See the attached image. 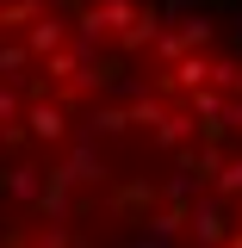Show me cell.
I'll list each match as a JSON object with an SVG mask.
<instances>
[{
	"label": "cell",
	"mask_w": 242,
	"mask_h": 248,
	"mask_svg": "<svg viewBox=\"0 0 242 248\" xmlns=\"http://www.w3.org/2000/svg\"><path fill=\"white\" fill-rule=\"evenodd\" d=\"M19 44H25L31 62L56 56V50H68V19H62V13H37V19H31V31L19 37Z\"/></svg>",
	"instance_id": "7"
},
{
	"label": "cell",
	"mask_w": 242,
	"mask_h": 248,
	"mask_svg": "<svg viewBox=\"0 0 242 248\" xmlns=\"http://www.w3.org/2000/svg\"><path fill=\"white\" fill-rule=\"evenodd\" d=\"M211 199L217 205L242 199V155H224V168H217V180H211Z\"/></svg>",
	"instance_id": "14"
},
{
	"label": "cell",
	"mask_w": 242,
	"mask_h": 248,
	"mask_svg": "<svg viewBox=\"0 0 242 248\" xmlns=\"http://www.w3.org/2000/svg\"><path fill=\"white\" fill-rule=\"evenodd\" d=\"M13 6H25V13H56V0H13Z\"/></svg>",
	"instance_id": "22"
},
{
	"label": "cell",
	"mask_w": 242,
	"mask_h": 248,
	"mask_svg": "<svg viewBox=\"0 0 242 248\" xmlns=\"http://www.w3.org/2000/svg\"><path fill=\"white\" fill-rule=\"evenodd\" d=\"M224 248H242V230H230V242H224Z\"/></svg>",
	"instance_id": "25"
},
{
	"label": "cell",
	"mask_w": 242,
	"mask_h": 248,
	"mask_svg": "<svg viewBox=\"0 0 242 248\" xmlns=\"http://www.w3.org/2000/svg\"><path fill=\"white\" fill-rule=\"evenodd\" d=\"M31 19L37 13H25V6H13V0H0V37H25Z\"/></svg>",
	"instance_id": "17"
},
{
	"label": "cell",
	"mask_w": 242,
	"mask_h": 248,
	"mask_svg": "<svg viewBox=\"0 0 242 248\" xmlns=\"http://www.w3.org/2000/svg\"><path fill=\"white\" fill-rule=\"evenodd\" d=\"M230 93H236V99H242V62H236V75H230Z\"/></svg>",
	"instance_id": "24"
},
{
	"label": "cell",
	"mask_w": 242,
	"mask_h": 248,
	"mask_svg": "<svg viewBox=\"0 0 242 248\" xmlns=\"http://www.w3.org/2000/svg\"><path fill=\"white\" fill-rule=\"evenodd\" d=\"M186 118H224L230 112V93H217V87H199V93H186Z\"/></svg>",
	"instance_id": "16"
},
{
	"label": "cell",
	"mask_w": 242,
	"mask_h": 248,
	"mask_svg": "<svg viewBox=\"0 0 242 248\" xmlns=\"http://www.w3.org/2000/svg\"><path fill=\"white\" fill-rule=\"evenodd\" d=\"M224 118H230V130H242V99H230V112H224Z\"/></svg>",
	"instance_id": "23"
},
{
	"label": "cell",
	"mask_w": 242,
	"mask_h": 248,
	"mask_svg": "<svg viewBox=\"0 0 242 248\" xmlns=\"http://www.w3.org/2000/svg\"><path fill=\"white\" fill-rule=\"evenodd\" d=\"M124 81H130V62H124L118 50H106V56L93 50V56L81 62V68H75L68 93H75V99H81V93H112V87H124Z\"/></svg>",
	"instance_id": "3"
},
{
	"label": "cell",
	"mask_w": 242,
	"mask_h": 248,
	"mask_svg": "<svg viewBox=\"0 0 242 248\" xmlns=\"http://www.w3.org/2000/svg\"><path fill=\"white\" fill-rule=\"evenodd\" d=\"M31 211L44 217V223H68V217H75V186H68V174H62V168H44Z\"/></svg>",
	"instance_id": "4"
},
{
	"label": "cell",
	"mask_w": 242,
	"mask_h": 248,
	"mask_svg": "<svg viewBox=\"0 0 242 248\" xmlns=\"http://www.w3.org/2000/svg\"><path fill=\"white\" fill-rule=\"evenodd\" d=\"M31 248H75V230H68V223H44V236Z\"/></svg>",
	"instance_id": "19"
},
{
	"label": "cell",
	"mask_w": 242,
	"mask_h": 248,
	"mask_svg": "<svg viewBox=\"0 0 242 248\" xmlns=\"http://www.w3.org/2000/svg\"><path fill=\"white\" fill-rule=\"evenodd\" d=\"M62 174H68V186H112V168H106L99 143H87V137H75V143H68Z\"/></svg>",
	"instance_id": "6"
},
{
	"label": "cell",
	"mask_w": 242,
	"mask_h": 248,
	"mask_svg": "<svg viewBox=\"0 0 242 248\" xmlns=\"http://www.w3.org/2000/svg\"><path fill=\"white\" fill-rule=\"evenodd\" d=\"M161 31H168V25H161V6H137V19L118 31V56L124 62H130V56H149V44L161 37Z\"/></svg>",
	"instance_id": "8"
},
{
	"label": "cell",
	"mask_w": 242,
	"mask_h": 248,
	"mask_svg": "<svg viewBox=\"0 0 242 248\" xmlns=\"http://www.w3.org/2000/svg\"><path fill=\"white\" fill-rule=\"evenodd\" d=\"M31 68H37V62L25 56V44H19V37H0V87H13V81L31 75Z\"/></svg>",
	"instance_id": "11"
},
{
	"label": "cell",
	"mask_w": 242,
	"mask_h": 248,
	"mask_svg": "<svg viewBox=\"0 0 242 248\" xmlns=\"http://www.w3.org/2000/svg\"><path fill=\"white\" fill-rule=\"evenodd\" d=\"M180 44H186V56H211V44H217L211 13H186L180 19Z\"/></svg>",
	"instance_id": "9"
},
{
	"label": "cell",
	"mask_w": 242,
	"mask_h": 248,
	"mask_svg": "<svg viewBox=\"0 0 242 248\" xmlns=\"http://www.w3.org/2000/svg\"><path fill=\"white\" fill-rule=\"evenodd\" d=\"M186 137H193V118H186V112H168V118L155 124V149H168V155L180 149Z\"/></svg>",
	"instance_id": "15"
},
{
	"label": "cell",
	"mask_w": 242,
	"mask_h": 248,
	"mask_svg": "<svg viewBox=\"0 0 242 248\" xmlns=\"http://www.w3.org/2000/svg\"><path fill=\"white\" fill-rule=\"evenodd\" d=\"M186 230H193V248H224L230 242V211L217 199H193L186 205Z\"/></svg>",
	"instance_id": "5"
},
{
	"label": "cell",
	"mask_w": 242,
	"mask_h": 248,
	"mask_svg": "<svg viewBox=\"0 0 242 248\" xmlns=\"http://www.w3.org/2000/svg\"><path fill=\"white\" fill-rule=\"evenodd\" d=\"M0 149H25V130L19 124H0Z\"/></svg>",
	"instance_id": "21"
},
{
	"label": "cell",
	"mask_w": 242,
	"mask_h": 248,
	"mask_svg": "<svg viewBox=\"0 0 242 248\" xmlns=\"http://www.w3.org/2000/svg\"><path fill=\"white\" fill-rule=\"evenodd\" d=\"M99 137H130L124 106H93V118H87V143H99Z\"/></svg>",
	"instance_id": "10"
},
{
	"label": "cell",
	"mask_w": 242,
	"mask_h": 248,
	"mask_svg": "<svg viewBox=\"0 0 242 248\" xmlns=\"http://www.w3.org/2000/svg\"><path fill=\"white\" fill-rule=\"evenodd\" d=\"M230 62H242V25H236V56H230Z\"/></svg>",
	"instance_id": "26"
},
{
	"label": "cell",
	"mask_w": 242,
	"mask_h": 248,
	"mask_svg": "<svg viewBox=\"0 0 242 248\" xmlns=\"http://www.w3.org/2000/svg\"><path fill=\"white\" fill-rule=\"evenodd\" d=\"M149 50H155V62H161V68H174V62L186 56V44H180V31H161V37H155Z\"/></svg>",
	"instance_id": "18"
},
{
	"label": "cell",
	"mask_w": 242,
	"mask_h": 248,
	"mask_svg": "<svg viewBox=\"0 0 242 248\" xmlns=\"http://www.w3.org/2000/svg\"><path fill=\"white\" fill-rule=\"evenodd\" d=\"M124 118H130V130H137V124H149V130H155V124L168 118V106H161L155 93H143V87H137V93H130V106H124Z\"/></svg>",
	"instance_id": "13"
},
{
	"label": "cell",
	"mask_w": 242,
	"mask_h": 248,
	"mask_svg": "<svg viewBox=\"0 0 242 248\" xmlns=\"http://www.w3.org/2000/svg\"><path fill=\"white\" fill-rule=\"evenodd\" d=\"M0 124H19V93L0 87Z\"/></svg>",
	"instance_id": "20"
},
{
	"label": "cell",
	"mask_w": 242,
	"mask_h": 248,
	"mask_svg": "<svg viewBox=\"0 0 242 248\" xmlns=\"http://www.w3.org/2000/svg\"><path fill=\"white\" fill-rule=\"evenodd\" d=\"M19 130H25L31 143H68V112L56 106V87H44L37 99H19Z\"/></svg>",
	"instance_id": "2"
},
{
	"label": "cell",
	"mask_w": 242,
	"mask_h": 248,
	"mask_svg": "<svg viewBox=\"0 0 242 248\" xmlns=\"http://www.w3.org/2000/svg\"><path fill=\"white\" fill-rule=\"evenodd\" d=\"M37 180H44V168H31V161H13V168H6V199L31 205V199H37Z\"/></svg>",
	"instance_id": "12"
},
{
	"label": "cell",
	"mask_w": 242,
	"mask_h": 248,
	"mask_svg": "<svg viewBox=\"0 0 242 248\" xmlns=\"http://www.w3.org/2000/svg\"><path fill=\"white\" fill-rule=\"evenodd\" d=\"M155 205H161V186H155L149 174H137V180H112V186H106V217H112V223H137V230H143Z\"/></svg>",
	"instance_id": "1"
}]
</instances>
